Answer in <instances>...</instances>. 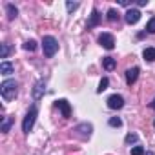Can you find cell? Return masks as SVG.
<instances>
[{
	"instance_id": "cell-1",
	"label": "cell",
	"mask_w": 155,
	"mask_h": 155,
	"mask_svg": "<svg viewBox=\"0 0 155 155\" xmlns=\"http://www.w3.org/2000/svg\"><path fill=\"white\" fill-rule=\"evenodd\" d=\"M0 93H2V99L6 102L13 101L18 93V82L17 81H4L2 86H0Z\"/></svg>"
},
{
	"instance_id": "cell-2",
	"label": "cell",
	"mask_w": 155,
	"mask_h": 155,
	"mask_svg": "<svg viewBox=\"0 0 155 155\" xmlns=\"http://www.w3.org/2000/svg\"><path fill=\"white\" fill-rule=\"evenodd\" d=\"M42 51H44V57L51 58V57L58 51V42H57V38L51 37V35L44 37V38H42Z\"/></svg>"
},
{
	"instance_id": "cell-3",
	"label": "cell",
	"mask_w": 155,
	"mask_h": 155,
	"mask_svg": "<svg viewBox=\"0 0 155 155\" xmlns=\"http://www.w3.org/2000/svg\"><path fill=\"white\" fill-rule=\"evenodd\" d=\"M37 115H38V108H37V104H33V106L29 108V111L26 113L24 122H22V130H24V133H29V131H31V128H33V124H35Z\"/></svg>"
},
{
	"instance_id": "cell-4",
	"label": "cell",
	"mask_w": 155,
	"mask_h": 155,
	"mask_svg": "<svg viewBox=\"0 0 155 155\" xmlns=\"http://www.w3.org/2000/svg\"><path fill=\"white\" fill-rule=\"evenodd\" d=\"M99 44H101L102 48H106V49H113V48H115V38H113V35H110V33H101V35H99Z\"/></svg>"
},
{
	"instance_id": "cell-5",
	"label": "cell",
	"mask_w": 155,
	"mask_h": 155,
	"mask_svg": "<svg viewBox=\"0 0 155 155\" xmlns=\"http://www.w3.org/2000/svg\"><path fill=\"white\" fill-rule=\"evenodd\" d=\"M124 106V99L120 97V95H111V97H108V108L110 110H120Z\"/></svg>"
},
{
	"instance_id": "cell-6",
	"label": "cell",
	"mask_w": 155,
	"mask_h": 155,
	"mask_svg": "<svg viewBox=\"0 0 155 155\" xmlns=\"http://www.w3.org/2000/svg\"><path fill=\"white\" fill-rule=\"evenodd\" d=\"M124 20L131 26V24H137L140 20V11L139 9H128L126 15H124Z\"/></svg>"
},
{
	"instance_id": "cell-7",
	"label": "cell",
	"mask_w": 155,
	"mask_h": 155,
	"mask_svg": "<svg viewBox=\"0 0 155 155\" xmlns=\"http://www.w3.org/2000/svg\"><path fill=\"white\" fill-rule=\"evenodd\" d=\"M139 68L135 66V68H130V69H126V82H128V86H131V84H135V81H137V77H139Z\"/></svg>"
},
{
	"instance_id": "cell-8",
	"label": "cell",
	"mask_w": 155,
	"mask_h": 155,
	"mask_svg": "<svg viewBox=\"0 0 155 155\" xmlns=\"http://www.w3.org/2000/svg\"><path fill=\"white\" fill-rule=\"evenodd\" d=\"M44 91H46V82L44 81H38L35 84V90H33V99L35 101H40V97L44 95Z\"/></svg>"
},
{
	"instance_id": "cell-9",
	"label": "cell",
	"mask_w": 155,
	"mask_h": 155,
	"mask_svg": "<svg viewBox=\"0 0 155 155\" xmlns=\"http://www.w3.org/2000/svg\"><path fill=\"white\" fill-rule=\"evenodd\" d=\"M57 108H60V111H62V117H69L71 115V108H69V104H68V101H64V99H60V101H57Z\"/></svg>"
},
{
	"instance_id": "cell-10",
	"label": "cell",
	"mask_w": 155,
	"mask_h": 155,
	"mask_svg": "<svg viewBox=\"0 0 155 155\" xmlns=\"http://www.w3.org/2000/svg\"><path fill=\"white\" fill-rule=\"evenodd\" d=\"M102 66H104V69L111 71V69H115V68H117V60H115V58H111V57H104V58H102Z\"/></svg>"
},
{
	"instance_id": "cell-11",
	"label": "cell",
	"mask_w": 155,
	"mask_h": 155,
	"mask_svg": "<svg viewBox=\"0 0 155 155\" xmlns=\"http://www.w3.org/2000/svg\"><path fill=\"white\" fill-rule=\"evenodd\" d=\"M13 71H15V68H13V64H11V62L4 60L2 64H0V73H2V75H11Z\"/></svg>"
},
{
	"instance_id": "cell-12",
	"label": "cell",
	"mask_w": 155,
	"mask_h": 155,
	"mask_svg": "<svg viewBox=\"0 0 155 155\" xmlns=\"http://www.w3.org/2000/svg\"><path fill=\"white\" fill-rule=\"evenodd\" d=\"M99 22H101V15H99L97 9H93V11H91V17H90V20H88V28H95Z\"/></svg>"
},
{
	"instance_id": "cell-13",
	"label": "cell",
	"mask_w": 155,
	"mask_h": 155,
	"mask_svg": "<svg viewBox=\"0 0 155 155\" xmlns=\"http://www.w3.org/2000/svg\"><path fill=\"white\" fill-rule=\"evenodd\" d=\"M142 57H144V60L153 62V60H155V48H146L144 53H142Z\"/></svg>"
},
{
	"instance_id": "cell-14",
	"label": "cell",
	"mask_w": 155,
	"mask_h": 155,
	"mask_svg": "<svg viewBox=\"0 0 155 155\" xmlns=\"http://www.w3.org/2000/svg\"><path fill=\"white\" fill-rule=\"evenodd\" d=\"M75 131H82L84 137H90L91 135V124H81V126H77Z\"/></svg>"
},
{
	"instance_id": "cell-15",
	"label": "cell",
	"mask_w": 155,
	"mask_h": 155,
	"mask_svg": "<svg viewBox=\"0 0 155 155\" xmlns=\"http://www.w3.org/2000/svg\"><path fill=\"white\" fill-rule=\"evenodd\" d=\"M11 124H13V117H6L0 128H2V131H4V133H8V131H9V128H11Z\"/></svg>"
},
{
	"instance_id": "cell-16",
	"label": "cell",
	"mask_w": 155,
	"mask_h": 155,
	"mask_svg": "<svg viewBox=\"0 0 155 155\" xmlns=\"http://www.w3.org/2000/svg\"><path fill=\"white\" fill-rule=\"evenodd\" d=\"M6 9H8V17H9V20H13L15 17H17V8L13 6V4H6Z\"/></svg>"
},
{
	"instance_id": "cell-17",
	"label": "cell",
	"mask_w": 155,
	"mask_h": 155,
	"mask_svg": "<svg viewBox=\"0 0 155 155\" xmlns=\"http://www.w3.org/2000/svg\"><path fill=\"white\" fill-rule=\"evenodd\" d=\"M119 17H120V13H119L117 9H113V8H111V9L108 11V20H110V22H115V20H119Z\"/></svg>"
},
{
	"instance_id": "cell-18",
	"label": "cell",
	"mask_w": 155,
	"mask_h": 155,
	"mask_svg": "<svg viewBox=\"0 0 155 155\" xmlns=\"http://www.w3.org/2000/svg\"><path fill=\"white\" fill-rule=\"evenodd\" d=\"M108 84H110V81L106 79V77H104V79L101 81V84H99V88H97V93H102L104 90H108Z\"/></svg>"
},
{
	"instance_id": "cell-19",
	"label": "cell",
	"mask_w": 155,
	"mask_h": 155,
	"mask_svg": "<svg viewBox=\"0 0 155 155\" xmlns=\"http://www.w3.org/2000/svg\"><path fill=\"white\" fill-rule=\"evenodd\" d=\"M108 124H110V126H111V128H119V126H120V124H122V120H120V119H119V117H111V119H110V120H108Z\"/></svg>"
},
{
	"instance_id": "cell-20",
	"label": "cell",
	"mask_w": 155,
	"mask_h": 155,
	"mask_svg": "<svg viewBox=\"0 0 155 155\" xmlns=\"http://www.w3.org/2000/svg\"><path fill=\"white\" fill-rule=\"evenodd\" d=\"M24 49H28V51H35V49H37V42H35V40H28V42L24 44Z\"/></svg>"
},
{
	"instance_id": "cell-21",
	"label": "cell",
	"mask_w": 155,
	"mask_h": 155,
	"mask_svg": "<svg viewBox=\"0 0 155 155\" xmlns=\"http://www.w3.org/2000/svg\"><path fill=\"white\" fill-rule=\"evenodd\" d=\"M146 31H148V33H155V17L146 24Z\"/></svg>"
},
{
	"instance_id": "cell-22",
	"label": "cell",
	"mask_w": 155,
	"mask_h": 155,
	"mask_svg": "<svg viewBox=\"0 0 155 155\" xmlns=\"http://www.w3.org/2000/svg\"><path fill=\"white\" fill-rule=\"evenodd\" d=\"M131 155H146V151L142 146H135V148H131Z\"/></svg>"
},
{
	"instance_id": "cell-23",
	"label": "cell",
	"mask_w": 155,
	"mask_h": 155,
	"mask_svg": "<svg viewBox=\"0 0 155 155\" xmlns=\"http://www.w3.org/2000/svg\"><path fill=\"white\" fill-rule=\"evenodd\" d=\"M8 55H9V46H8V44H2V53H0V57H2V58H8Z\"/></svg>"
},
{
	"instance_id": "cell-24",
	"label": "cell",
	"mask_w": 155,
	"mask_h": 155,
	"mask_svg": "<svg viewBox=\"0 0 155 155\" xmlns=\"http://www.w3.org/2000/svg\"><path fill=\"white\" fill-rule=\"evenodd\" d=\"M137 135L135 133H130V135H126V144H131V142H137Z\"/></svg>"
},
{
	"instance_id": "cell-25",
	"label": "cell",
	"mask_w": 155,
	"mask_h": 155,
	"mask_svg": "<svg viewBox=\"0 0 155 155\" xmlns=\"http://www.w3.org/2000/svg\"><path fill=\"white\" fill-rule=\"evenodd\" d=\"M66 8H68V11H75L77 8H79V4L77 2H66Z\"/></svg>"
},
{
	"instance_id": "cell-26",
	"label": "cell",
	"mask_w": 155,
	"mask_h": 155,
	"mask_svg": "<svg viewBox=\"0 0 155 155\" xmlns=\"http://www.w3.org/2000/svg\"><path fill=\"white\" fill-rule=\"evenodd\" d=\"M137 4H139V6H146V4H148V0H139Z\"/></svg>"
},
{
	"instance_id": "cell-27",
	"label": "cell",
	"mask_w": 155,
	"mask_h": 155,
	"mask_svg": "<svg viewBox=\"0 0 155 155\" xmlns=\"http://www.w3.org/2000/svg\"><path fill=\"white\" fill-rule=\"evenodd\" d=\"M151 108H153V110H155V99H153V102H151Z\"/></svg>"
},
{
	"instance_id": "cell-28",
	"label": "cell",
	"mask_w": 155,
	"mask_h": 155,
	"mask_svg": "<svg viewBox=\"0 0 155 155\" xmlns=\"http://www.w3.org/2000/svg\"><path fill=\"white\" fill-rule=\"evenodd\" d=\"M146 155H155V153H153V151H148V153H146Z\"/></svg>"
},
{
	"instance_id": "cell-29",
	"label": "cell",
	"mask_w": 155,
	"mask_h": 155,
	"mask_svg": "<svg viewBox=\"0 0 155 155\" xmlns=\"http://www.w3.org/2000/svg\"><path fill=\"white\" fill-rule=\"evenodd\" d=\"M153 126H155V122H153Z\"/></svg>"
}]
</instances>
